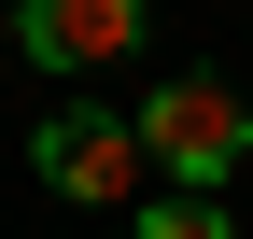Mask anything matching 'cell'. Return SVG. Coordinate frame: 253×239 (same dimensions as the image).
I'll return each instance as SVG.
<instances>
[{
    "instance_id": "cell-4",
    "label": "cell",
    "mask_w": 253,
    "mask_h": 239,
    "mask_svg": "<svg viewBox=\"0 0 253 239\" xmlns=\"http://www.w3.org/2000/svg\"><path fill=\"white\" fill-rule=\"evenodd\" d=\"M141 239H239V225H225V197H183V183H169V197L141 211Z\"/></svg>"
},
{
    "instance_id": "cell-1",
    "label": "cell",
    "mask_w": 253,
    "mask_h": 239,
    "mask_svg": "<svg viewBox=\"0 0 253 239\" xmlns=\"http://www.w3.org/2000/svg\"><path fill=\"white\" fill-rule=\"evenodd\" d=\"M141 155L169 169L183 197H225L239 183V155H253V113H239V84H211V71H169L141 99Z\"/></svg>"
},
{
    "instance_id": "cell-3",
    "label": "cell",
    "mask_w": 253,
    "mask_h": 239,
    "mask_svg": "<svg viewBox=\"0 0 253 239\" xmlns=\"http://www.w3.org/2000/svg\"><path fill=\"white\" fill-rule=\"evenodd\" d=\"M141 42V0H14V56H42V71H113V56Z\"/></svg>"
},
{
    "instance_id": "cell-5",
    "label": "cell",
    "mask_w": 253,
    "mask_h": 239,
    "mask_svg": "<svg viewBox=\"0 0 253 239\" xmlns=\"http://www.w3.org/2000/svg\"><path fill=\"white\" fill-rule=\"evenodd\" d=\"M0 42H14V0H0Z\"/></svg>"
},
{
    "instance_id": "cell-2",
    "label": "cell",
    "mask_w": 253,
    "mask_h": 239,
    "mask_svg": "<svg viewBox=\"0 0 253 239\" xmlns=\"http://www.w3.org/2000/svg\"><path fill=\"white\" fill-rule=\"evenodd\" d=\"M28 169H42L71 211H126L155 155H141V113H99V99H71V113H42V127H28Z\"/></svg>"
}]
</instances>
